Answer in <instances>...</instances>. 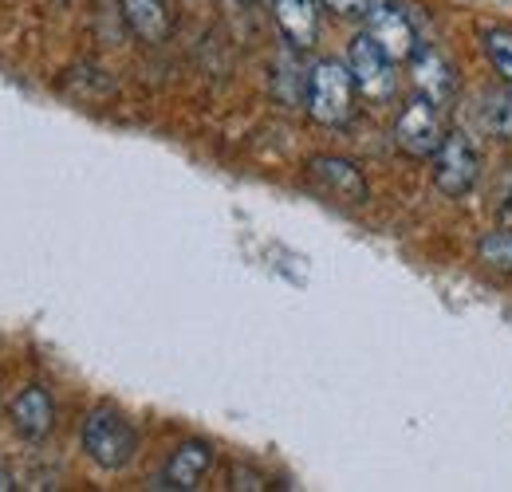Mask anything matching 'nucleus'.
Instances as JSON below:
<instances>
[{"mask_svg":"<svg viewBox=\"0 0 512 492\" xmlns=\"http://www.w3.org/2000/svg\"><path fill=\"white\" fill-rule=\"evenodd\" d=\"M481 115H485V126H489L497 138L512 142V87H509V83H505L501 91L493 87V91L485 95V107H481Z\"/></svg>","mask_w":512,"mask_h":492,"instance_id":"2eb2a0df","label":"nucleus"},{"mask_svg":"<svg viewBox=\"0 0 512 492\" xmlns=\"http://www.w3.org/2000/svg\"><path fill=\"white\" fill-rule=\"evenodd\" d=\"M347 67L355 75V87L371 99V103H386L398 91V75H394V60L383 52V44L367 32H359L347 48Z\"/></svg>","mask_w":512,"mask_h":492,"instance_id":"20e7f679","label":"nucleus"},{"mask_svg":"<svg viewBox=\"0 0 512 492\" xmlns=\"http://www.w3.org/2000/svg\"><path fill=\"white\" fill-rule=\"evenodd\" d=\"M477 260H481L489 272L512 276V225L485 233V237L477 241Z\"/></svg>","mask_w":512,"mask_h":492,"instance_id":"ddd939ff","label":"nucleus"},{"mask_svg":"<svg viewBox=\"0 0 512 492\" xmlns=\"http://www.w3.org/2000/svg\"><path fill=\"white\" fill-rule=\"evenodd\" d=\"M442 138H446V123H442V107L438 103L414 95L398 111V119H394V146L402 154H410V158H434L438 146H442Z\"/></svg>","mask_w":512,"mask_h":492,"instance_id":"7ed1b4c3","label":"nucleus"},{"mask_svg":"<svg viewBox=\"0 0 512 492\" xmlns=\"http://www.w3.org/2000/svg\"><path fill=\"white\" fill-rule=\"evenodd\" d=\"M123 20L130 24V32L146 44H162L170 36V12L162 0H119Z\"/></svg>","mask_w":512,"mask_h":492,"instance_id":"f8f14e48","label":"nucleus"},{"mask_svg":"<svg viewBox=\"0 0 512 492\" xmlns=\"http://www.w3.org/2000/svg\"><path fill=\"white\" fill-rule=\"evenodd\" d=\"M272 16L296 52H308L320 40V0H272Z\"/></svg>","mask_w":512,"mask_h":492,"instance_id":"9b49d317","label":"nucleus"},{"mask_svg":"<svg viewBox=\"0 0 512 492\" xmlns=\"http://www.w3.org/2000/svg\"><path fill=\"white\" fill-rule=\"evenodd\" d=\"M209 469H213V445L193 437V441H182V445L170 453V461H166V469H162V481H158L154 489L193 492V489H201V481H205Z\"/></svg>","mask_w":512,"mask_h":492,"instance_id":"1a4fd4ad","label":"nucleus"},{"mask_svg":"<svg viewBox=\"0 0 512 492\" xmlns=\"http://www.w3.org/2000/svg\"><path fill=\"white\" fill-rule=\"evenodd\" d=\"M233 489L237 492H260L268 489V477L264 473H256L249 465H233Z\"/></svg>","mask_w":512,"mask_h":492,"instance_id":"f3484780","label":"nucleus"},{"mask_svg":"<svg viewBox=\"0 0 512 492\" xmlns=\"http://www.w3.org/2000/svg\"><path fill=\"white\" fill-rule=\"evenodd\" d=\"M308 174H312V182L320 185L327 197H335V201H343V205H363L367 193H371L363 170H359L355 162L339 158V154H316V158L308 162Z\"/></svg>","mask_w":512,"mask_h":492,"instance_id":"6e6552de","label":"nucleus"},{"mask_svg":"<svg viewBox=\"0 0 512 492\" xmlns=\"http://www.w3.org/2000/svg\"><path fill=\"white\" fill-rule=\"evenodd\" d=\"M406 63H410L414 95H422V99H430V103H438L446 111L449 103H453V95H457V75L446 63V56L438 48H430V44H418L414 56Z\"/></svg>","mask_w":512,"mask_h":492,"instance_id":"0eeeda50","label":"nucleus"},{"mask_svg":"<svg viewBox=\"0 0 512 492\" xmlns=\"http://www.w3.org/2000/svg\"><path fill=\"white\" fill-rule=\"evenodd\" d=\"M327 12H335L339 20H363L371 0H320Z\"/></svg>","mask_w":512,"mask_h":492,"instance_id":"a211bd4d","label":"nucleus"},{"mask_svg":"<svg viewBox=\"0 0 512 492\" xmlns=\"http://www.w3.org/2000/svg\"><path fill=\"white\" fill-rule=\"evenodd\" d=\"M481 48L493 63V71L501 75V83L512 87V28H481Z\"/></svg>","mask_w":512,"mask_h":492,"instance_id":"4468645a","label":"nucleus"},{"mask_svg":"<svg viewBox=\"0 0 512 492\" xmlns=\"http://www.w3.org/2000/svg\"><path fill=\"white\" fill-rule=\"evenodd\" d=\"M493 213H497L505 225H512V170L497 182V189H493Z\"/></svg>","mask_w":512,"mask_h":492,"instance_id":"dca6fc26","label":"nucleus"},{"mask_svg":"<svg viewBox=\"0 0 512 492\" xmlns=\"http://www.w3.org/2000/svg\"><path fill=\"white\" fill-rule=\"evenodd\" d=\"M8 414H12V430L28 441H44L56 426V402L44 386H24Z\"/></svg>","mask_w":512,"mask_h":492,"instance_id":"9d476101","label":"nucleus"},{"mask_svg":"<svg viewBox=\"0 0 512 492\" xmlns=\"http://www.w3.org/2000/svg\"><path fill=\"white\" fill-rule=\"evenodd\" d=\"M481 178V158L473 150V142L457 130H446L438 154H434V185L446 197H465Z\"/></svg>","mask_w":512,"mask_h":492,"instance_id":"39448f33","label":"nucleus"},{"mask_svg":"<svg viewBox=\"0 0 512 492\" xmlns=\"http://www.w3.org/2000/svg\"><path fill=\"white\" fill-rule=\"evenodd\" d=\"M241 4H264V0H241Z\"/></svg>","mask_w":512,"mask_h":492,"instance_id":"aec40b11","label":"nucleus"},{"mask_svg":"<svg viewBox=\"0 0 512 492\" xmlns=\"http://www.w3.org/2000/svg\"><path fill=\"white\" fill-rule=\"evenodd\" d=\"M12 489V477H8V473H0V492H8Z\"/></svg>","mask_w":512,"mask_h":492,"instance_id":"6ab92c4d","label":"nucleus"},{"mask_svg":"<svg viewBox=\"0 0 512 492\" xmlns=\"http://www.w3.org/2000/svg\"><path fill=\"white\" fill-rule=\"evenodd\" d=\"M83 453L103 469V473H123L134 453H138V433L127 418L111 406H99L83 418Z\"/></svg>","mask_w":512,"mask_h":492,"instance_id":"f03ea898","label":"nucleus"},{"mask_svg":"<svg viewBox=\"0 0 512 492\" xmlns=\"http://www.w3.org/2000/svg\"><path fill=\"white\" fill-rule=\"evenodd\" d=\"M355 91L359 87L347 63L320 60L308 71V87H304L308 115L320 126H347L355 119Z\"/></svg>","mask_w":512,"mask_h":492,"instance_id":"f257e3e1","label":"nucleus"},{"mask_svg":"<svg viewBox=\"0 0 512 492\" xmlns=\"http://www.w3.org/2000/svg\"><path fill=\"white\" fill-rule=\"evenodd\" d=\"M363 32L375 36L394 63L410 60L414 48H418V32H414V24H410V16L402 12L398 0H371L367 16H363Z\"/></svg>","mask_w":512,"mask_h":492,"instance_id":"423d86ee","label":"nucleus"}]
</instances>
